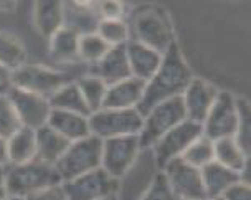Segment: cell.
Returning a JSON list of instances; mask_svg holds the SVG:
<instances>
[{
    "mask_svg": "<svg viewBox=\"0 0 251 200\" xmlns=\"http://www.w3.org/2000/svg\"><path fill=\"white\" fill-rule=\"evenodd\" d=\"M7 195V167H0V200H3Z\"/></svg>",
    "mask_w": 251,
    "mask_h": 200,
    "instance_id": "obj_40",
    "label": "cell"
},
{
    "mask_svg": "<svg viewBox=\"0 0 251 200\" xmlns=\"http://www.w3.org/2000/svg\"><path fill=\"white\" fill-rule=\"evenodd\" d=\"M235 141L250 155L251 146V116H250V104L243 100H238V126H236Z\"/></svg>",
    "mask_w": 251,
    "mask_h": 200,
    "instance_id": "obj_33",
    "label": "cell"
},
{
    "mask_svg": "<svg viewBox=\"0 0 251 200\" xmlns=\"http://www.w3.org/2000/svg\"><path fill=\"white\" fill-rule=\"evenodd\" d=\"M91 75L100 78L106 86H111V84H116L119 81H124V79H127V78H132L131 68H129L126 45L111 47L109 51H107L96 65L91 66Z\"/></svg>",
    "mask_w": 251,
    "mask_h": 200,
    "instance_id": "obj_17",
    "label": "cell"
},
{
    "mask_svg": "<svg viewBox=\"0 0 251 200\" xmlns=\"http://www.w3.org/2000/svg\"><path fill=\"white\" fill-rule=\"evenodd\" d=\"M213 200H223V199H222V197H220V199H213Z\"/></svg>",
    "mask_w": 251,
    "mask_h": 200,
    "instance_id": "obj_45",
    "label": "cell"
},
{
    "mask_svg": "<svg viewBox=\"0 0 251 200\" xmlns=\"http://www.w3.org/2000/svg\"><path fill=\"white\" fill-rule=\"evenodd\" d=\"M126 51H127L132 78H137L144 83H147L154 76L160 63H162V53L152 50V48L142 45L136 40H129L127 45H126Z\"/></svg>",
    "mask_w": 251,
    "mask_h": 200,
    "instance_id": "obj_18",
    "label": "cell"
},
{
    "mask_svg": "<svg viewBox=\"0 0 251 200\" xmlns=\"http://www.w3.org/2000/svg\"><path fill=\"white\" fill-rule=\"evenodd\" d=\"M101 19H123V5L119 2H101L96 3Z\"/></svg>",
    "mask_w": 251,
    "mask_h": 200,
    "instance_id": "obj_37",
    "label": "cell"
},
{
    "mask_svg": "<svg viewBox=\"0 0 251 200\" xmlns=\"http://www.w3.org/2000/svg\"><path fill=\"white\" fill-rule=\"evenodd\" d=\"M33 25L43 38L50 40L63 28V2L42 0L33 5Z\"/></svg>",
    "mask_w": 251,
    "mask_h": 200,
    "instance_id": "obj_22",
    "label": "cell"
},
{
    "mask_svg": "<svg viewBox=\"0 0 251 200\" xmlns=\"http://www.w3.org/2000/svg\"><path fill=\"white\" fill-rule=\"evenodd\" d=\"M160 174V167L157 164L154 152L151 148L141 149V152L132 162V166L118 179V200H141L155 177Z\"/></svg>",
    "mask_w": 251,
    "mask_h": 200,
    "instance_id": "obj_7",
    "label": "cell"
},
{
    "mask_svg": "<svg viewBox=\"0 0 251 200\" xmlns=\"http://www.w3.org/2000/svg\"><path fill=\"white\" fill-rule=\"evenodd\" d=\"M61 179L55 166L45 164L38 159L25 164L7 166V190L8 195L26 199L42 190L60 185Z\"/></svg>",
    "mask_w": 251,
    "mask_h": 200,
    "instance_id": "obj_2",
    "label": "cell"
},
{
    "mask_svg": "<svg viewBox=\"0 0 251 200\" xmlns=\"http://www.w3.org/2000/svg\"><path fill=\"white\" fill-rule=\"evenodd\" d=\"M146 83L137 78H127L124 81L107 86L104 104L106 109H137L144 96Z\"/></svg>",
    "mask_w": 251,
    "mask_h": 200,
    "instance_id": "obj_19",
    "label": "cell"
},
{
    "mask_svg": "<svg viewBox=\"0 0 251 200\" xmlns=\"http://www.w3.org/2000/svg\"><path fill=\"white\" fill-rule=\"evenodd\" d=\"M102 159V141L96 136H88L81 141L71 142L66 152L55 164L56 172L63 182L73 180L84 175L94 169L101 167Z\"/></svg>",
    "mask_w": 251,
    "mask_h": 200,
    "instance_id": "obj_4",
    "label": "cell"
},
{
    "mask_svg": "<svg viewBox=\"0 0 251 200\" xmlns=\"http://www.w3.org/2000/svg\"><path fill=\"white\" fill-rule=\"evenodd\" d=\"M22 127V123L17 116L15 109L8 96H0V137L8 139Z\"/></svg>",
    "mask_w": 251,
    "mask_h": 200,
    "instance_id": "obj_34",
    "label": "cell"
},
{
    "mask_svg": "<svg viewBox=\"0 0 251 200\" xmlns=\"http://www.w3.org/2000/svg\"><path fill=\"white\" fill-rule=\"evenodd\" d=\"M48 103H50L51 109L56 111H66V113H76L83 114V116L89 118V109L86 103H84V98L78 88V83L70 81L65 86H61L60 90L55 91L53 95L48 98Z\"/></svg>",
    "mask_w": 251,
    "mask_h": 200,
    "instance_id": "obj_26",
    "label": "cell"
},
{
    "mask_svg": "<svg viewBox=\"0 0 251 200\" xmlns=\"http://www.w3.org/2000/svg\"><path fill=\"white\" fill-rule=\"evenodd\" d=\"M48 53L51 60L58 63H75L79 61V35L71 32L70 28H60L48 40Z\"/></svg>",
    "mask_w": 251,
    "mask_h": 200,
    "instance_id": "obj_25",
    "label": "cell"
},
{
    "mask_svg": "<svg viewBox=\"0 0 251 200\" xmlns=\"http://www.w3.org/2000/svg\"><path fill=\"white\" fill-rule=\"evenodd\" d=\"M8 166V149H7V139L0 137V167Z\"/></svg>",
    "mask_w": 251,
    "mask_h": 200,
    "instance_id": "obj_41",
    "label": "cell"
},
{
    "mask_svg": "<svg viewBox=\"0 0 251 200\" xmlns=\"http://www.w3.org/2000/svg\"><path fill=\"white\" fill-rule=\"evenodd\" d=\"M109 45L98 33L79 37V61L88 65H96L109 51Z\"/></svg>",
    "mask_w": 251,
    "mask_h": 200,
    "instance_id": "obj_32",
    "label": "cell"
},
{
    "mask_svg": "<svg viewBox=\"0 0 251 200\" xmlns=\"http://www.w3.org/2000/svg\"><path fill=\"white\" fill-rule=\"evenodd\" d=\"M96 33L109 47L127 45L131 38V26L124 19H101Z\"/></svg>",
    "mask_w": 251,
    "mask_h": 200,
    "instance_id": "obj_29",
    "label": "cell"
},
{
    "mask_svg": "<svg viewBox=\"0 0 251 200\" xmlns=\"http://www.w3.org/2000/svg\"><path fill=\"white\" fill-rule=\"evenodd\" d=\"M47 126L55 129L58 134L65 137L68 142L81 141L84 137L91 136L88 116H83V114L51 109V114H50V118H48Z\"/></svg>",
    "mask_w": 251,
    "mask_h": 200,
    "instance_id": "obj_21",
    "label": "cell"
},
{
    "mask_svg": "<svg viewBox=\"0 0 251 200\" xmlns=\"http://www.w3.org/2000/svg\"><path fill=\"white\" fill-rule=\"evenodd\" d=\"M217 96L218 91L215 86L203 81V79L192 78V81L188 83L185 91L182 93V101H183V108H185L187 119L199 124L203 123L208 111L212 109Z\"/></svg>",
    "mask_w": 251,
    "mask_h": 200,
    "instance_id": "obj_15",
    "label": "cell"
},
{
    "mask_svg": "<svg viewBox=\"0 0 251 200\" xmlns=\"http://www.w3.org/2000/svg\"><path fill=\"white\" fill-rule=\"evenodd\" d=\"M101 22L96 3L93 2H63V26L79 37L96 33Z\"/></svg>",
    "mask_w": 251,
    "mask_h": 200,
    "instance_id": "obj_16",
    "label": "cell"
},
{
    "mask_svg": "<svg viewBox=\"0 0 251 200\" xmlns=\"http://www.w3.org/2000/svg\"><path fill=\"white\" fill-rule=\"evenodd\" d=\"M3 200H25V199H22V197H15V195H7Z\"/></svg>",
    "mask_w": 251,
    "mask_h": 200,
    "instance_id": "obj_44",
    "label": "cell"
},
{
    "mask_svg": "<svg viewBox=\"0 0 251 200\" xmlns=\"http://www.w3.org/2000/svg\"><path fill=\"white\" fill-rule=\"evenodd\" d=\"M201 134H203L201 124L190 121V119H185L174 129L165 132L151 148L159 167L162 169L167 162L182 157L183 152L188 149V146L199 139Z\"/></svg>",
    "mask_w": 251,
    "mask_h": 200,
    "instance_id": "obj_10",
    "label": "cell"
},
{
    "mask_svg": "<svg viewBox=\"0 0 251 200\" xmlns=\"http://www.w3.org/2000/svg\"><path fill=\"white\" fill-rule=\"evenodd\" d=\"M197 200H208V199H197Z\"/></svg>",
    "mask_w": 251,
    "mask_h": 200,
    "instance_id": "obj_46",
    "label": "cell"
},
{
    "mask_svg": "<svg viewBox=\"0 0 251 200\" xmlns=\"http://www.w3.org/2000/svg\"><path fill=\"white\" fill-rule=\"evenodd\" d=\"M8 166L25 164L37 159V131L20 127L13 136L7 139Z\"/></svg>",
    "mask_w": 251,
    "mask_h": 200,
    "instance_id": "obj_24",
    "label": "cell"
},
{
    "mask_svg": "<svg viewBox=\"0 0 251 200\" xmlns=\"http://www.w3.org/2000/svg\"><path fill=\"white\" fill-rule=\"evenodd\" d=\"M139 136H121L102 141L101 167L114 179L124 175L141 152Z\"/></svg>",
    "mask_w": 251,
    "mask_h": 200,
    "instance_id": "obj_12",
    "label": "cell"
},
{
    "mask_svg": "<svg viewBox=\"0 0 251 200\" xmlns=\"http://www.w3.org/2000/svg\"><path fill=\"white\" fill-rule=\"evenodd\" d=\"M61 187L68 200H96L118 192V179L111 177L104 169L100 167L73 180L63 182Z\"/></svg>",
    "mask_w": 251,
    "mask_h": 200,
    "instance_id": "obj_13",
    "label": "cell"
},
{
    "mask_svg": "<svg viewBox=\"0 0 251 200\" xmlns=\"http://www.w3.org/2000/svg\"><path fill=\"white\" fill-rule=\"evenodd\" d=\"M12 79L13 88H20L45 98H50L61 86L70 83V78L63 71L33 63H25L20 68L13 70Z\"/></svg>",
    "mask_w": 251,
    "mask_h": 200,
    "instance_id": "obj_8",
    "label": "cell"
},
{
    "mask_svg": "<svg viewBox=\"0 0 251 200\" xmlns=\"http://www.w3.org/2000/svg\"><path fill=\"white\" fill-rule=\"evenodd\" d=\"M142 118L137 109H106L101 108L88 118L89 131L101 141L121 136H139Z\"/></svg>",
    "mask_w": 251,
    "mask_h": 200,
    "instance_id": "obj_6",
    "label": "cell"
},
{
    "mask_svg": "<svg viewBox=\"0 0 251 200\" xmlns=\"http://www.w3.org/2000/svg\"><path fill=\"white\" fill-rule=\"evenodd\" d=\"M76 83H78V88L84 98V103H86L89 113L100 111L102 108V104H104V98H106V91H107L106 84L102 83L100 78L93 76V75L83 76Z\"/></svg>",
    "mask_w": 251,
    "mask_h": 200,
    "instance_id": "obj_30",
    "label": "cell"
},
{
    "mask_svg": "<svg viewBox=\"0 0 251 200\" xmlns=\"http://www.w3.org/2000/svg\"><path fill=\"white\" fill-rule=\"evenodd\" d=\"M96 200H118V194H109V195H104V197H100Z\"/></svg>",
    "mask_w": 251,
    "mask_h": 200,
    "instance_id": "obj_43",
    "label": "cell"
},
{
    "mask_svg": "<svg viewBox=\"0 0 251 200\" xmlns=\"http://www.w3.org/2000/svg\"><path fill=\"white\" fill-rule=\"evenodd\" d=\"M25 200H68L65 190H63L61 184L60 185H53V187H48L42 190V192H37L30 197H26Z\"/></svg>",
    "mask_w": 251,
    "mask_h": 200,
    "instance_id": "obj_36",
    "label": "cell"
},
{
    "mask_svg": "<svg viewBox=\"0 0 251 200\" xmlns=\"http://www.w3.org/2000/svg\"><path fill=\"white\" fill-rule=\"evenodd\" d=\"M0 7L5 8L3 12H12L10 8H15L17 7V2H0Z\"/></svg>",
    "mask_w": 251,
    "mask_h": 200,
    "instance_id": "obj_42",
    "label": "cell"
},
{
    "mask_svg": "<svg viewBox=\"0 0 251 200\" xmlns=\"http://www.w3.org/2000/svg\"><path fill=\"white\" fill-rule=\"evenodd\" d=\"M238 126V100L226 91H218L212 109L201 123L203 136L210 141L235 137Z\"/></svg>",
    "mask_w": 251,
    "mask_h": 200,
    "instance_id": "obj_9",
    "label": "cell"
},
{
    "mask_svg": "<svg viewBox=\"0 0 251 200\" xmlns=\"http://www.w3.org/2000/svg\"><path fill=\"white\" fill-rule=\"evenodd\" d=\"M12 88H13L12 70L0 65V96H7Z\"/></svg>",
    "mask_w": 251,
    "mask_h": 200,
    "instance_id": "obj_39",
    "label": "cell"
},
{
    "mask_svg": "<svg viewBox=\"0 0 251 200\" xmlns=\"http://www.w3.org/2000/svg\"><path fill=\"white\" fill-rule=\"evenodd\" d=\"M7 96L20 119L22 127L37 131L40 127L47 126L48 118L51 114V106L48 103V98L20 90V88H12Z\"/></svg>",
    "mask_w": 251,
    "mask_h": 200,
    "instance_id": "obj_14",
    "label": "cell"
},
{
    "mask_svg": "<svg viewBox=\"0 0 251 200\" xmlns=\"http://www.w3.org/2000/svg\"><path fill=\"white\" fill-rule=\"evenodd\" d=\"M141 200H180V199L172 192V189L169 187L164 174L160 172V174L155 177V180H154V184L151 185V189L141 197Z\"/></svg>",
    "mask_w": 251,
    "mask_h": 200,
    "instance_id": "obj_35",
    "label": "cell"
},
{
    "mask_svg": "<svg viewBox=\"0 0 251 200\" xmlns=\"http://www.w3.org/2000/svg\"><path fill=\"white\" fill-rule=\"evenodd\" d=\"M71 142L58 134L50 126L37 129V159L45 164L55 166L61 159V155L66 152Z\"/></svg>",
    "mask_w": 251,
    "mask_h": 200,
    "instance_id": "obj_23",
    "label": "cell"
},
{
    "mask_svg": "<svg viewBox=\"0 0 251 200\" xmlns=\"http://www.w3.org/2000/svg\"><path fill=\"white\" fill-rule=\"evenodd\" d=\"M142 118H144L142 119V129L139 132L141 148H152L165 132L174 129L187 119L182 96L170 98V100L155 104Z\"/></svg>",
    "mask_w": 251,
    "mask_h": 200,
    "instance_id": "obj_5",
    "label": "cell"
},
{
    "mask_svg": "<svg viewBox=\"0 0 251 200\" xmlns=\"http://www.w3.org/2000/svg\"><path fill=\"white\" fill-rule=\"evenodd\" d=\"M182 159L187 164L194 166L197 169L205 167L207 164L215 161V150H213V141H210L208 137L201 134L199 139L192 142L188 146V149L183 152Z\"/></svg>",
    "mask_w": 251,
    "mask_h": 200,
    "instance_id": "obj_31",
    "label": "cell"
},
{
    "mask_svg": "<svg viewBox=\"0 0 251 200\" xmlns=\"http://www.w3.org/2000/svg\"><path fill=\"white\" fill-rule=\"evenodd\" d=\"M26 63V48L13 33L0 30V65L8 70H17Z\"/></svg>",
    "mask_w": 251,
    "mask_h": 200,
    "instance_id": "obj_28",
    "label": "cell"
},
{
    "mask_svg": "<svg viewBox=\"0 0 251 200\" xmlns=\"http://www.w3.org/2000/svg\"><path fill=\"white\" fill-rule=\"evenodd\" d=\"M223 200H251V187L250 185L243 184V182H238L235 184L231 189H228L225 194H223Z\"/></svg>",
    "mask_w": 251,
    "mask_h": 200,
    "instance_id": "obj_38",
    "label": "cell"
},
{
    "mask_svg": "<svg viewBox=\"0 0 251 200\" xmlns=\"http://www.w3.org/2000/svg\"><path fill=\"white\" fill-rule=\"evenodd\" d=\"M213 150L215 162L222 164L223 167H228L235 172H240L245 164L250 161V155L245 154V150L238 146L235 137L213 141Z\"/></svg>",
    "mask_w": 251,
    "mask_h": 200,
    "instance_id": "obj_27",
    "label": "cell"
},
{
    "mask_svg": "<svg viewBox=\"0 0 251 200\" xmlns=\"http://www.w3.org/2000/svg\"><path fill=\"white\" fill-rule=\"evenodd\" d=\"M160 172L164 174L172 192L180 200L207 199L200 169L187 164L182 157L167 162L160 169Z\"/></svg>",
    "mask_w": 251,
    "mask_h": 200,
    "instance_id": "obj_11",
    "label": "cell"
},
{
    "mask_svg": "<svg viewBox=\"0 0 251 200\" xmlns=\"http://www.w3.org/2000/svg\"><path fill=\"white\" fill-rule=\"evenodd\" d=\"M192 78H194L192 71L187 61L183 60L180 48L177 43H174L162 55V63L155 71V75L146 83L144 96H142L141 104L137 106L141 116H144L147 111L165 100L182 96Z\"/></svg>",
    "mask_w": 251,
    "mask_h": 200,
    "instance_id": "obj_1",
    "label": "cell"
},
{
    "mask_svg": "<svg viewBox=\"0 0 251 200\" xmlns=\"http://www.w3.org/2000/svg\"><path fill=\"white\" fill-rule=\"evenodd\" d=\"M201 172V180H203V189L205 195L208 200L223 197V194L228 189H231L235 184L240 182L238 172L231 171L228 167H223L218 162H210L205 167L200 169Z\"/></svg>",
    "mask_w": 251,
    "mask_h": 200,
    "instance_id": "obj_20",
    "label": "cell"
},
{
    "mask_svg": "<svg viewBox=\"0 0 251 200\" xmlns=\"http://www.w3.org/2000/svg\"><path fill=\"white\" fill-rule=\"evenodd\" d=\"M132 40L162 55L176 43L167 13L157 7H142L136 10L132 17Z\"/></svg>",
    "mask_w": 251,
    "mask_h": 200,
    "instance_id": "obj_3",
    "label": "cell"
}]
</instances>
